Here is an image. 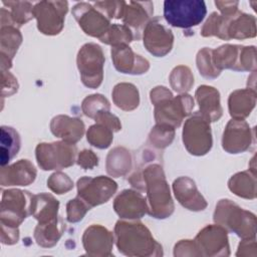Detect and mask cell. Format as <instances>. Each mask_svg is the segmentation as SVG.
Here are the masks:
<instances>
[{"label": "cell", "mask_w": 257, "mask_h": 257, "mask_svg": "<svg viewBox=\"0 0 257 257\" xmlns=\"http://www.w3.org/2000/svg\"><path fill=\"white\" fill-rule=\"evenodd\" d=\"M130 181L134 187L147 191L151 216L163 219L173 213L174 204L161 166L151 165L141 175H133Z\"/></svg>", "instance_id": "obj_1"}, {"label": "cell", "mask_w": 257, "mask_h": 257, "mask_svg": "<svg viewBox=\"0 0 257 257\" xmlns=\"http://www.w3.org/2000/svg\"><path fill=\"white\" fill-rule=\"evenodd\" d=\"M151 100L155 104L157 123L173 127H178L194 106V100L191 95L182 94L174 98L171 91L164 86L155 87L151 91Z\"/></svg>", "instance_id": "obj_2"}, {"label": "cell", "mask_w": 257, "mask_h": 257, "mask_svg": "<svg viewBox=\"0 0 257 257\" xmlns=\"http://www.w3.org/2000/svg\"><path fill=\"white\" fill-rule=\"evenodd\" d=\"M214 220L220 226L227 227L239 237L255 236V215L242 210L230 200H221L216 206Z\"/></svg>", "instance_id": "obj_3"}, {"label": "cell", "mask_w": 257, "mask_h": 257, "mask_svg": "<svg viewBox=\"0 0 257 257\" xmlns=\"http://www.w3.org/2000/svg\"><path fill=\"white\" fill-rule=\"evenodd\" d=\"M207 13L203 0H166L164 17L166 21L179 28H190L200 24Z\"/></svg>", "instance_id": "obj_4"}, {"label": "cell", "mask_w": 257, "mask_h": 257, "mask_svg": "<svg viewBox=\"0 0 257 257\" xmlns=\"http://www.w3.org/2000/svg\"><path fill=\"white\" fill-rule=\"evenodd\" d=\"M116 246L125 255H138L142 249H155L159 244L153 239L151 232L141 222L118 221L115 225Z\"/></svg>", "instance_id": "obj_5"}, {"label": "cell", "mask_w": 257, "mask_h": 257, "mask_svg": "<svg viewBox=\"0 0 257 257\" xmlns=\"http://www.w3.org/2000/svg\"><path fill=\"white\" fill-rule=\"evenodd\" d=\"M183 142L192 155L202 156L210 151L212 147L210 121L200 111H196L185 122Z\"/></svg>", "instance_id": "obj_6"}, {"label": "cell", "mask_w": 257, "mask_h": 257, "mask_svg": "<svg viewBox=\"0 0 257 257\" xmlns=\"http://www.w3.org/2000/svg\"><path fill=\"white\" fill-rule=\"evenodd\" d=\"M33 196L26 191L7 190L3 193L1 202V225L17 228L28 216Z\"/></svg>", "instance_id": "obj_7"}, {"label": "cell", "mask_w": 257, "mask_h": 257, "mask_svg": "<svg viewBox=\"0 0 257 257\" xmlns=\"http://www.w3.org/2000/svg\"><path fill=\"white\" fill-rule=\"evenodd\" d=\"M75 156L76 148L66 142L39 144L36 148L37 163L45 171L69 167L73 165Z\"/></svg>", "instance_id": "obj_8"}, {"label": "cell", "mask_w": 257, "mask_h": 257, "mask_svg": "<svg viewBox=\"0 0 257 257\" xmlns=\"http://www.w3.org/2000/svg\"><path fill=\"white\" fill-rule=\"evenodd\" d=\"M104 57L100 46L94 43L84 44L77 54V66L84 85L95 88L102 80Z\"/></svg>", "instance_id": "obj_9"}, {"label": "cell", "mask_w": 257, "mask_h": 257, "mask_svg": "<svg viewBox=\"0 0 257 257\" xmlns=\"http://www.w3.org/2000/svg\"><path fill=\"white\" fill-rule=\"evenodd\" d=\"M68 9L66 1H41L34 5L33 16L37 19L38 29L47 35L58 34Z\"/></svg>", "instance_id": "obj_10"}, {"label": "cell", "mask_w": 257, "mask_h": 257, "mask_svg": "<svg viewBox=\"0 0 257 257\" xmlns=\"http://www.w3.org/2000/svg\"><path fill=\"white\" fill-rule=\"evenodd\" d=\"M117 185L107 177H83L77 181L78 197L89 207L107 202L115 193Z\"/></svg>", "instance_id": "obj_11"}, {"label": "cell", "mask_w": 257, "mask_h": 257, "mask_svg": "<svg viewBox=\"0 0 257 257\" xmlns=\"http://www.w3.org/2000/svg\"><path fill=\"white\" fill-rule=\"evenodd\" d=\"M72 14L83 31L101 38L109 28V19L89 3L80 2L73 6Z\"/></svg>", "instance_id": "obj_12"}, {"label": "cell", "mask_w": 257, "mask_h": 257, "mask_svg": "<svg viewBox=\"0 0 257 257\" xmlns=\"http://www.w3.org/2000/svg\"><path fill=\"white\" fill-rule=\"evenodd\" d=\"M174 36L172 31L156 17L150 20L144 29V44L155 56H164L171 51Z\"/></svg>", "instance_id": "obj_13"}, {"label": "cell", "mask_w": 257, "mask_h": 257, "mask_svg": "<svg viewBox=\"0 0 257 257\" xmlns=\"http://www.w3.org/2000/svg\"><path fill=\"white\" fill-rule=\"evenodd\" d=\"M96 123L91 125L87 132V141L98 149L107 148L112 141L113 132L120 130L118 118L108 110L100 111L94 117Z\"/></svg>", "instance_id": "obj_14"}, {"label": "cell", "mask_w": 257, "mask_h": 257, "mask_svg": "<svg viewBox=\"0 0 257 257\" xmlns=\"http://www.w3.org/2000/svg\"><path fill=\"white\" fill-rule=\"evenodd\" d=\"M154 12V5L151 1L140 2L130 1L125 2L121 18L125 26H127L134 33L135 38H141L142 32Z\"/></svg>", "instance_id": "obj_15"}, {"label": "cell", "mask_w": 257, "mask_h": 257, "mask_svg": "<svg viewBox=\"0 0 257 257\" xmlns=\"http://www.w3.org/2000/svg\"><path fill=\"white\" fill-rule=\"evenodd\" d=\"M250 126L243 119H232L228 122L224 134L223 149L230 154H238L246 151L251 144Z\"/></svg>", "instance_id": "obj_16"}, {"label": "cell", "mask_w": 257, "mask_h": 257, "mask_svg": "<svg viewBox=\"0 0 257 257\" xmlns=\"http://www.w3.org/2000/svg\"><path fill=\"white\" fill-rule=\"evenodd\" d=\"M111 58L115 68L122 73L142 74L149 69V61L135 54L126 44L113 46Z\"/></svg>", "instance_id": "obj_17"}, {"label": "cell", "mask_w": 257, "mask_h": 257, "mask_svg": "<svg viewBox=\"0 0 257 257\" xmlns=\"http://www.w3.org/2000/svg\"><path fill=\"white\" fill-rule=\"evenodd\" d=\"M114 211L121 218L136 219L149 213V206L142 194L124 190L114 200Z\"/></svg>", "instance_id": "obj_18"}, {"label": "cell", "mask_w": 257, "mask_h": 257, "mask_svg": "<svg viewBox=\"0 0 257 257\" xmlns=\"http://www.w3.org/2000/svg\"><path fill=\"white\" fill-rule=\"evenodd\" d=\"M175 196L187 209L192 211L204 210L207 203L196 188L194 181L188 177H181L173 184Z\"/></svg>", "instance_id": "obj_19"}, {"label": "cell", "mask_w": 257, "mask_h": 257, "mask_svg": "<svg viewBox=\"0 0 257 257\" xmlns=\"http://www.w3.org/2000/svg\"><path fill=\"white\" fill-rule=\"evenodd\" d=\"M36 177V170L28 160L19 162L1 170L2 186H27L31 184Z\"/></svg>", "instance_id": "obj_20"}, {"label": "cell", "mask_w": 257, "mask_h": 257, "mask_svg": "<svg viewBox=\"0 0 257 257\" xmlns=\"http://www.w3.org/2000/svg\"><path fill=\"white\" fill-rule=\"evenodd\" d=\"M196 97L200 106V112L209 121H216L221 117L222 107L220 105V94L217 89L208 85L199 86L196 91Z\"/></svg>", "instance_id": "obj_21"}, {"label": "cell", "mask_w": 257, "mask_h": 257, "mask_svg": "<svg viewBox=\"0 0 257 257\" xmlns=\"http://www.w3.org/2000/svg\"><path fill=\"white\" fill-rule=\"evenodd\" d=\"M51 132L53 135L63 139L66 143L74 144L82 138L84 124L79 118L58 115L51 121Z\"/></svg>", "instance_id": "obj_22"}, {"label": "cell", "mask_w": 257, "mask_h": 257, "mask_svg": "<svg viewBox=\"0 0 257 257\" xmlns=\"http://www.w3.org/2000/svg\"><path fill=\"white\" fill-rule=\"evenodd\" d=\"M59 203L49 194H39L33 196L30 212L39 221V224L48 223L56 220Z\"/></svg>", "instance_id": "obj_23"}, {"label": "cell", "mask_w": 257, "mask_h": 257, "mask_svg": "<svg viewBox=\"0 0 257 257\" xmlns=\"http://www.w3.org/2000/svg\"><path fill=\"white\" fill-rule=\"evenodd\" d=\"M22 36L17 27L1 25V67L2 70L11 67V60L18 49Z\"/></svg>", "instance_id": "obj_24"}, {"label": "cell", "mask_w": 257, "mask_h": 257, "mask_svg": "<svg viewBox=\"0 0 257 257\" xmlns=\"http://www.w3.org/2000/svg\"><path fill=\"white\" fill-rule=\"evenodd\" d=\"M256 93L255 90L242 89L236 90L229 97V111L234 119H242L250 114L255 106Z\"/></svg>", "instance_id": "obj_25"}, {"label": "cell", "mask_w": 257, "mask_h": 257, "mask_svg": "<svg viewBox=\"0 0 257 257\" xmlns=\"http://www.w3.org/2000/svg\"><path fill=\"white\" fill-rule=\"evenodd\" d=\"M255 17L237 11L231 18L227 27V37L230 38H247L256 35Z\"/></svg>", "instance_id": "obj_26"}, {"label": "cell", "mask_w": 257, "mask_h": 257, "mask_svg": "<svg viewBox=\"0 0 257 257\" xmlns=\"http://www.w3.org/2000/svg\"><path fill=\"white\" fill-rule=\"evenodd\" d=\"M112 244V235L105 228L93 225L87 228L83 235V245L86 251L109 250Z\"/></svg>", "instance_id": "obj_27"}, {"label": "cell", "mask_w": 257, "mask_h": 257, "mask_svg": "<svg viewBox=\"0 0 257 257\" xmlns=\"http://www.w3.org/2000/svg\"><path fill=\"white\" fill-rule=\"evenodd\" d=\"M20 149V137L11 126H1V167L7 165Z\"/></svg>", "instance_id": "obj_28"}, {"label": "cell", "mask_w": 257, "mask_h": 257, "mask_svg": "<svg viewBox=\"0 0 257 257\" xmlns=\"http://www.w3.org/2000/svg\"><path fill=\"white\" fill-rule=\"evenodd\" d=\"M63 231V223L60 218H57L54 221L38 224L35 229L34 236L37 240V243L44 247H50L54 245Z\"/></svg>", "instance_id": "obj_29"}, {"label": "cell", "mask_w": 257, "mask_h": 257, "mask_svg": "<svg viewBox=\"0 0 257 257\" xmlns=\"http://www.w3.org/2000/svg\"><path fill=\"white\" fill-rule=\"evenodd\" d=\"M113 101L123 110H132L139 104V91L137 87L130 83H119L114 86Z\"/></svg>", "instance_id": "obj_30"}, {"label": "cell", "mask_w": 257, "mask_h": 257, "mask_svg": "<svg viewBox=\"0 0 257 257\" xmlns=\"http://www.w3.org/2000/svg\"><path fill=\"white\" fill-rule=\"evenodd\" d=\"M106 161V170L111 176L124 175L131 168L130 152L124 148H115L111 150Z\"/></svg>", "instance_id": "obj_31"}, {"label": "cell", "mask_w": 257, "mask_h": 257, "mask_svg": "<svg viewBox=\"0 0 257 257\" xmlns=\"http://www.w3.org/2000/svg\"><path fill=\"white\" fill-rule=\"evenodd\" d=\"M255 184V175L249 176L247 172H243L236 174L230 179L229 188L239 197L254 199L256 196Z\"/></svg>", "instance_id": "obj_32"}, {"label": "cell", "mask_w": 257, "mask_h": 257, "mask_svg": "<svg viewBox=\"0 0 257 257\" xmlns=\"http://www.w3.org/2000/svg\"><path fill=\"white\" fill-rule=\"evenodd\" d=\"M135 38L132 30L124 24H112L109 26L106 33L99 38L101 42L111 44L113 46L127 44Z\"/></svg>", "instance_id": "obj_33"}, {"label": "cell", "mask_w": 257, "mask_h": 257, "mask_svg": "<svg viewBox=\"0 0 257 257\" xmlns=\"http://www.w3.org/2000/svg\"><path fill=\"white\" fill-rule=\"evenodd\" d=\"M3 4L11 8V19L14 25L17 27L25 24L27 21L32 19L33 16V5L30 2L25 1H3Z\"/></svg>", "instance_id": "obj_34"}, {"label": "cell", "mask_w": 257, "mask_h": 257, "mask_svg": "<svg viewBox=\"0 0 257 257\" xmlns=\"http://www.w3.org/2000/svg\"><path fill=\"white\" fill-rule=\"evenodd\" d=\"M194 83V77L186 66L176 67L171 74V84L178 92H184L191 88Z\"/></svg>", "instance_id": "obj_35"}, {"label": "cell", "mask_w": 257, "mask_h": 257, "mask_svg": "<svg viewBox=\"0 0 257 257\" xmlns=\"http://www.w3.org/2000/svg\"><path fill=\"white\" fill-rule=\"evenodd\" d=\"M212 51L211 49L205 47L200 50L197 55V65L200 73L206 78H215L221 71H219L213 64L212 61Z\"/></svg>", "instance_id": "obj_36"}, {"label": "cell", "mask_w": 257, "mask_h": 257, "mask_svg": "<svg viewBox=\"0 0 257 257\" xmlns=\"http://www.w3.org/2000/svg\"><path fill=\"white\" fill-rule=\"evenodd\" d=\"M82 109L85 115L94 118L100 111L109 110V102L101 94L89 95L83 100Z\"/></svg>", "instance_id": "obj_37"}, {"label": "cell", "mask_w": 257, "mask_h": 257, "mask_svg": "<svg viewBox=\"0 0 257 257\" xmlns=\"http://www.w3.org/2000/svg\"><path fill=\"white\" fill-rule=\"evenodd\" d=\"M175 127L167 124H158L152 130L150 134V140L158 148H166L174 139Z\"/></svg>", "instance_id": "obj_38"}, {"label": "cell", "mask_w": 257, "mask_h": 257, "mask_svg": "<svg viewBox=\"0 0 257 257\" xmlns=\"http://www.w3.org/2000/svg\"><path fill=\"white\" fill-rule=\"evenodd\" d=\"M47 186L56 194H63L71 190L73 184L65 174L55 173L50 176L47 181Z\"/></svg>", "instance_id": "obj_39"}, {"label": "cell", "mask_w": 257, "mask_h": 257, "mask_svg": "<svg viewBox=\"0 0 257 257\" xmlns=\"http://www.w3.org/2000/svg\"><path fill=\"white\" fill-rule=\"evenodd\" d=\"M90 208L77 196L75 199L70 200L67 204V220L69 222H78L85 215L86 211Z\"/></svg>", "instance_id": "obj_40"}, {"label": "cell", "mask_w": 257, "mask_h": 257, "mask_svg": "<svg viewBox=\"0 0 257 257\" xmlns=\"http://www.w3.org/2000/svg\"><path fill=\"white\" fill-rule=\"evenodd\" d=\"M77 164L82 167L83 169H92L93 167L97 166L98 164V159L97 157L93 154L92 151L90 150H83L80 152L78 159H77Z\"/></svg>", "instance_id": "obj_41"}, {"label": "cell", "mask_w": 257, "mask_h": 257, "mask_svg": "<svg viewBox=\"0 0 257 257\" xmlns=\"http://www.w3.org/2000/svg\"><path fill=\"white\" fill-rule=\"evenodd\" d=\"M215 4L222 12V15H231L238 11L237 1H215Z\"/></svg>", "instance_id": "obj_42"}]
</instances>
